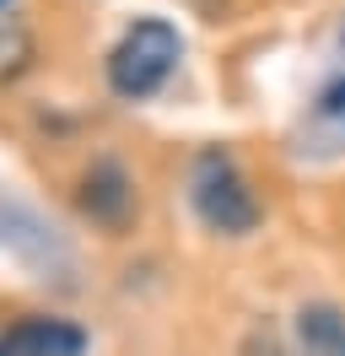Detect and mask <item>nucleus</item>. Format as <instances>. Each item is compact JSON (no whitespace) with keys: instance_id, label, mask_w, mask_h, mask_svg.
I'll use <instances>...</instances> for the list:
<instances>
[{"instance_id":"obj_1","label":"nucleus","mask_w":345,"mask_h":356,"mask_svg":"<svg viewBox=\"0 0 345 356\" xmlns=\"http://www.w3.org/2000/svg\"><path fill=\"white\" fill-rule=\"evenodd\" d=\"M178 65V27H168L162 17H146L135 22L113 44L108 54V87L119 97H151Z\"/></svg>"},{"instance_id":"obj_2","label":"nucleus","mask_w":345,"mask_h":356,"mask_svg":"<svg viewBox=\"0 0 345 356\" xmlns=\"http://www.w3.org/2000/svg\"><path fill=\"white\" fill-rule=\"evenodd\" d=\"M194 211H200V222H205V227L227 232V238H243V232H254V227H259L254 189L243 184V173H237L221 152H205V156H200V168H194Z\"/></svg>"},{"instance_id":"obj_3","label":"nucleus","mask_w":345,"mask_h":356,"mask_svg":"<svg viewBox=\"0 0 345 356\" xmlns=\"http://www.w3.org/2000/svg\"><path fill=\"white\" fill-rule=\"evenodd\" d=\"M17 356H81L86 351V330L65 324V318H27L11 334Z\"/></svg>"},{"instance_id":"obj_4","label":"nucleus","mask_w":345,"mask_h":356,"mask_svg":"<svg viewBox=\"0 0 345 356\" xmlns=\"http://www.w3.org/2000/svg\"><path fill=\"white\" fill-rule=\"evenodd\" d=\"M297 340H302V356H345V313L329 308V302L302 308L297 313Z\"/></svg>"},{"instance_id":"obj_5","label":"nucleus","mask_w":345,"mask_h":356,"mask_svg":"<svg viewBox=\"0 0 345 356\" xmlns=\"http://www.w3.org/2000/svg\"><path fill=\"white\" fill-rule=\"evenodd\" d=\"M86 211L97 216V222H125V211H129V184L125 173L113 168V162H103V168H92V178H86Z\"/></svg>"},{"instance_id":"obj_6","label":"nucleus","mask_w":345,"mask_h":356,"mask_svg":"<svg viewBox=\"0 0 345 356\" xmlns=\"http://www.w3.org/2000/svg\"><path fill=\"white\" fill-rule=\"evenodd\" d=\"M313 124L335 130V140H345V81H329L313 103Z\"/></svg>"},{"instance_id":"obj_7","label":"nucleus","mask_w":345,"mask_h":356,"mask_svg":"<svg viewBox=\"0 0 345 356\" xmlns=\"http://www.w3.org/2000/svg\"><path fill=\"white\" fill-rule=\"evenodd\" d=\"M22 60H27V38H22V33H6V27H0V76L22 70Z\"/></svg>"},{"instance_id":"obj_8","label":"nucleus","mask_w":345,"mask_h":356,"mask_svg":"<svg viewBox=\"0 0 345 356\" xmlns=\"http://www.w3.org/2000/svg\"><path fill=\"white\" fill-rule=\"evenodd\" d=\"M248 356H286V351H280L275 334H254V340H248Z\"/></svg>"},{"instance_id":"obj_9","label":"nucleus","mask_w":345,"mask_h":356,"mask_svg":"<svg viewBox=\"0 0 345 356\" xmlns=\"http://www.w3.org/2000/svg\"><path fill=\"white\" fill-rule=\"evenodd\" d=\"M0 356H17V346H0Z\"/></svg>"},{"instance_id":"obj_10","label":"nucleus","mask_w":345,"mask_h":356,"mask_svg":"<svg viewBox=\"0 0 345 356\" xmlns=\"http://www.w3.org/2000/svg\"><path fill=\"white\" fill-rule=\"evenodd\" d=\"M0 6H11V0H0Z\"/></svg>"}]
</instances>
